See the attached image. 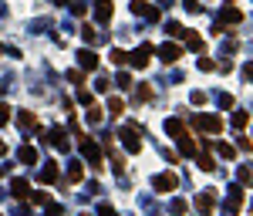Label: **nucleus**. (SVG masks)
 I'll list each match as a JSON object with an SVG mask.
<instances>
[{"label": "nucleus", "mask_w": 253, "mask_h": 216, "mask_svg": "<svg viewBox=\"0 0 253 216\" xmlns=\"http://www.w3.org/2000/svg\"><path fill=\"white\" fill-rule=\"evenodd\" d=\"M166 132H169L172 139H183V135H186V125H183L179 118H169V122H166Z\"/></svg>", "instance_id": "obj_14"}, {"label": "nucleus", "mask_w": 253, "mask_h": 216, "mask_svg": "<svg viewBox=\"0 0 253 216\" xmlns=\"http://www.w3.org/2000/svg\"><path fill=\"white\" fill-rule=\"evenodd\" d=\"M240 206H243V189H240V186H233V189H230V196H226V213H236Z\"/></svg>", "instance_id": "obj_12"}, {"label": "nucleus", "mask_w": 253, "mask_h": 216, "mask_svg": "<svg viewBox=\"0 0 253 216\" xmlns=\"http://www.w3.org/2000/svg\"><path fill=\"white\" fill-rule=\"evenodd\" d=\"M108 112H112V115H115V118H118V115H122V112H125V101H122V98H115V95H112V98H108Z\"/></svg>", "instance_id": "obj_26"}, {"label": "nucleus", "mask_w": 253, "mask_h": 216, "mask_svg": "<svg viewBox=\"0 0 253 216\" xmlns=\"http://www.w3.org/2000/svg\"><path fill=\"white\" fill-rule=\"evenodd\" d=\"M41 183H48V186L58 183V162H48V166L41 169Z\"/></svg>", "instance_id": "obj_16"}, {"label": "nucleus", "mask_w": 253, "mask_h": 216, "mask_svg": "<svg viewBox=\"0 0 253 216\" xmlns=\"http://www.w3.org/2000/svg\"><path fill=\"white\" fill-rule=\"evenodd\" d=\"M166 31H169L172 37H186V34H189V31H186V24H179V20H169V27H166Z\"/></svg>", "instance_id": "obj_25"}, {"label": "nucleus", "mask_w": 253, "mask_h": 216, "mask_svg": "<svg viewBox=\"0 0 253 216\" xmlns=\"http://www.w3.org/2000/svg\"><path fill=\"white\" fill-rule=\"evenodd\" d=\"M149 98H152V88L149 84H138L135 88V101H149Z\"/></svg>", "instance_id": "obj_30"}, {"label": "nucleus", "mask_w": 253, "mask_h": 216, "mask_svg": "<svg viewBox=\"0 0 253 216\" xmlns=\"http://www.w3.org/2000/svg\"><path fill=\"white\" fill-rule=\"evenodd\" d=\"M213 68H216L213 58H199V71H213Z\"/></svg>", "instance_id": "obj_37"}, {"label": "nucleus", "mask_w": 253, "mask_h": 216, "mask_svg": "<svg viewBox=\"0 0 253 216\" xmlns=\"http://www.w3.org/2000/svg\"><path fill=\"white\" fill-rule=\"evenodd\" d=\"M3 152H7V145H3V139H0V155H3Z\"/></svg>", "instance_id": "obj_45"}, {"label": "nucleus", "mask_w": 253, "mask_h": 216, "mask_svg": "<svg viewBox=\"0 0 253 216\" xmlns=\"http://www.w3.org/2000/svg\"><path fill=\"white\" fill-rule=\"evenodd\" d=\"M118 135H122V145H125V152H132V155H135V152H142V139H138V122H128V125L122 129V132H118Z\"/></svg>", "instance_id": "obj_1"}, {"label": "nucleus", "mask_w": 253, "mask_h": 216, "mask_svg": "<svg viewBox=\"0 0 253 216\" xmlns=\"http://www.w3.org/2000/svg\"><path fill=\"white\" fill-rule=\"evenodd\" d=\"M179 152H183L186 159H192V155H196V142H192L189 135H183V139H179Z\"/></svg>", "instance_id": "obj_22"}, {"label": "nucleus", "mask_w": 253, "mask_h": 216, "mask_svg": "<svg viewBox=\"0 0 253 216\" xmlns=\"http://www.w3.org/2000/svg\"><path fill=\"white\" fill-rule=\"evenodd\" d=\"M199 169H202V172H213V169H216V162H213V155H209V152H206V155H199Z\"/></svg>", "instance_id": "obj_32"}, {"label": "nucleus", "mask_w": 253, "mask_h": 216, "mask_svg": "<svg viewBox=\"0 0 253 216\" xmlns=\"http://www.w3.org/2000/svg\"><path fill=\"white\" fill-rule=\"evenodd\" d=\"M78 65H81L84 71H95V68H98V54H95L91 48H81V51H78Z\"/></svg>", "instance_id": "obj_10"}, {"label": "nucleus", "mask_w": 253, "mask_h": 216, "mask_svg": "<svg viewBox=\"0 0 253 216\" xmlns=\"http://www.w3.org/2000/svg\"><path fill=\"white\" fill-rule=\"evenodd\" d=\"M108 58H112V65H118V68L128 65V51H122V48H112V54H108Z\"/></svg>", "instance_id": "obj_23"}, {"label": "nucleus", "mask_w": 253, "mask_h": 216, "mask_svg": "<svg viewBox=\"0 0 253 216\" xmlns=\"http://www.w3.org/2000/svg\"><path fill=\"white\" fill-rule=\"evenodd\" d=\"M98 216H118V213H115V206H108V203H101V206H98Z\"/></svg>", "instance_id": "obj_38"}, {"label": "nucleus", "mask_w": 253, "mask_h": 216, "mask_svg": "<svg viewBox=\"0 0 253 216\" xmlns=\"http://www.w3.org/2000/svg\"><path fill=\"white\" fill-rule=\"evenodd\" d=\"M108 84H112L108 78H98V81H95V88H98V91H108Z\"/></svg>", "instance_id": "obj_43"}, {"label": "nucleus", "mask_w": 253, "mask_h": 216, "mask_svg": "<svg viewBox=\"0 0 253 216\" xmlns=\"http://www.w3.org/2000/svg\"><path fill=\"white\" fill-rule=\"evenodd\" d=\"M17 159H20V162H27V166H34V162H37V149H34V145H20Z\"/></svg>", "instance_id": "obj_15"}, {"label": "nucleus", "mask_w": 253, "mask_h": 216, "mask_svg": "<svg viewBox=\"0 0 253 216\" xmlns=\"http://www.w3.org/2000/svg\"><path fill=\"white\" fill-rule=\"evenodd\" d=\"M240 20H243V10H236V7H226V10L219 14V20H216V24H219V27H226V31H233L230 24H240Z\"/></svg>", "instance_id": "obj_7"}, {"label": "nucleus", "mask_w": 253, "mask_h": 216, "mask_svg": "<svg viewBox=\"0 0 253 216\" xmlns=\"http://www.w3.org/2000/svg\"><path fill=\"white\" fill-rule=\"evenodd\" d=\"M108 152H112V159H108V162H112V169H115V176H122V172H125V155H118V152H115L112 145H108Z\"/></svg>", "instance_id": "obj_18"}, {"label": "nucleus", "mask_w": 253, "mask_h": 216, "mask_svg": "<svg viewBox=\"0 0 253 216\" xmlns=\"http://www.w3.org/2000/svg\"><path fill=\"white\" fill-rule=\"evenodd\" d=\"M152 61V44H142V48H135L132 54H128V65L132 68H145Z\"/></svg>", "instance_id": "obj_5"}, {"label": "nucleus", "mask_w": 253, "mask_h": 216, "mask_svg": "<svg viewBox=\"0 0 253 216\" xmlns=\"http://www.w3.org/2000/svg\"><path fill=\"white\" fill-rule=\"evenodd\" d=\"M14 118V112H10V105H0V125H7Z\"/></svg>", "instance_id": "obj_34"}, {"label": "nucleus", "mask_w": 253, "mask_h": 216, "mask_svg": "<svg viewBox=\"0 0 253 216\" xmlns=\"http://www.w3.org/2000/svg\"><path fill=\"white\" fill-rule=\"evenodd\" d=\"M213 206H216V196H213V193H202V196H196V213L209 216V213H213Z\"/></svg>", "instance_id": "obj_11"}, {"label": "nucleus", "mask_w": 253, "mask_h": 216, "mask_svg": "<svg viewBox=\"0 0 253 216\" xmlns=\"http://www.w3.org/2000/svg\"><path fill=\"white\" fill-rule=\"evenodd\" d=\"M112 14H115V7H112V0H95V20H101V24H108V20H112Z\"/></svg>", "instance_id": "obj_9"}, {"label": "nucleus", "mask_w": 253, "mask_h": 216, "mask_svg": "<svg viewBox=\"0 0 253 216\" xmlns=\"http://www.w3.org/2000/svg\"><path fill=\"white\" fill-rule=\"evenodd\" d=\"M115 81H118V88H132V74H128V71H122Z\"/></svg>", "instance_id": "obj_36"}, {"label": "nucleus", "mask_w": 253, "mask_h": 216, "mask_svg": "<svg viewBox=\"0 0 253 216\" xmlns=\"http://www.w3.org/2000/svg\"><path fill=\"white\" fill-rule=\"evenodd\" d=\"M84 118H88V125H98V122H101L105 115H101V108H98V105L91 101V105H88V112H84Z\"/></svg>", "instance_id": "obj_19"}, {"label": "nucleus", "mask_w": 253, "mask_h": 216, "mask_svg": "<svg viewBox=\"0 0 253 216\" xmlns=\"http://www.w3.org/2000/svg\"><path fill=\"white\" fill-rule=\"evenodd\" d=\"M132 10H135V14H142V17H149V20H159V10H155V7H149L145 0H132Z\"/></svg>", "instance_id": "obj_13"}, {"label": "nucleus", "mask_w": 253, "mask_h": 216, "mask_svg": "<svg viewBox=\"0 0 253 216\" xmlns=\"http://www.w3.org/2000/svg\"><path fill=\"white\" fill-rule=\"evenodd\" d=\"M78 101H81V105H84V108H88V105H91V101H95V95H91V91H84V88H81V91H78Z\"/></svg>", "instance_id": "obj_33"}, {"label": "nucleus", "mask_w": 253, "mask_h": 216, "mask_svg": "<svg viewBox=\"0 0 253 216\" xmlns=\"http://www.w3.org/2000/svg\"><path fill=\"white\" fill-rule=\"evenodd\" d=\"M192 129L216 135V132H223V118H216V115H196V118H192Z\"/></svg>", "instance_id": "obj_2"}, {"label": "nucleus", "mask_w": 253, "mask_h": 216, "mask_svg": "<svg viewBox=\"0 0 253 216\" xmlns=\"http://www.w3.org/2000/svg\"><path fill=\"white\" fill-rule=\"evenodd\" d=\"M240 71H243V78H247V81H250V84H253V61H247V65H243Z\"/></svg>", "instance_id": "obj_39"}, {"label": "nucleus", "mask_w": 253, "mask_h": 216, "mask_svg": "<svg viewBox=\"0 0 253 216\" xmlns=\"http://www.w3.org/2000/svg\"><path fill=\"white\" fill-rule=\"evenodd\" d=\"M81 37H84V41H88V44H95V41H101V34H98V31H91V27H88V24H84V27H81Z\"/></svg>", "instance_id": "obj_29"}, {"label": "nucleus", "mask_w": 253, "mask_h": 216, "mask_svg": "<svg viewBox=\"0 0 253 216\" xmlns=\"http://www.w3.org/2000/svg\"><path fill=\"white\" fill-rule=\"evenodd\" d=\"M54 3H74V0H54Z\"/></svg>", "instance_id": "obj_46"}, {"label": "nucleus", "mask_w": 253, "mask_h": 216, "mask_svg": "<svg viewBox=\"0 0 253 216\" xmlns=\"http://www.w3.org/2000/svg\"><path fill=\"white\" fill-rule=\"evenodd\" d=\"M240 183H253V172H250V169H247V166L240 169Z\"/></svg>", "instance_id": "obj_41"}, {"label": "nucleus", "mask_w": 253, "mask_h": 216, "mask_svg": "<svg viewBox=\"0 0 253 216\" xmlns=\"http://www.w3.org/2000/svg\"><path fill=\"white\" fill-rule=\"evenodd\" d=\"M31 203H34V206H48V203H51V193L37 189V193H31Z\"/></svg>", "instance_id": "obj_27"}, {"label": "nucleus", "mask_w": 253, "mask_h": 216, "mask_svg": "<svg viewBox=\"0 0 253 216\" xmlns=\"http://www.w3.org/2000/svg\"><path fill=\"white\" fill-rule=\"evenodd\" d=\"M81 155L88 159V166H95V169H101V149L91 142V139H81Z\"/></svg>", "instance_id": "obj_4"}, {"label": "nucleus", "mask_w": 253, "mask_h": 216, "mask_svg": "<svg viewBox=\"0 0 253 216\" xmlns=\"http://www.w3.org/2000/svg\"><path fill=\"white\" fill-rule=\"evenodd\" d=\"M48 216H64V210L58 206V203H48Z\"/></svg>", "instance_id": "obj_40"}, {"label": "nucleus", "mask_w": 253, "mask_h": 216, "mask_svg": "<svg viewBox=\"0 0 253 216\" xmlns=\"http://www.w3.org/2000/svg\"><path fill=\"white\" fill-rule=\"evenodd\" d=\"M84 216H88V213H84Z\"/></svg>", "instance_id": "obj_47"}, {"label": "nucleus", "mask_w": 253, "mask_h": 216, "mask_svg": "<svg viewBox=\"0 0 253 216\" xmlns=\"http://www.w3.org/2000/svg\"><path fill=\"white\" fill-rule=\"evenodd\" d=\"M213 149H216V155H223V159H233V155H236V149L226 145V142H213Z\"/></svg>", "instance_id": "obj_24"}, {"label": "nucleus", "mask_w": 253, "mask_h": 216, "mask_svg": "<svg viewBox=\"0 0 253 216\" xmlns=\"http://www.w3.org/2000/svg\"><path fill=\"white\" fill-rule=\"evenodd\" d=\"M152 186H155V193H172V189H179V176L176 172H159V176H152Z\"/></svg>", "instance_id": "obj_3"}, {"label": "nucleus", "mask_w": 253, "mask_h": 216, "mask_svg": "<svg viewBox=\"0 0 253 216\" xmlns=\"http://www.w3.org/2000/svg\"><path fill=\"white\" fill-rule=\"evenodd\" d=\"M17 125H20L24 132H31V129L37 125V118H34V112H20V115H17Z\"/></svg>", "instance_id": "obj_17"}, {"label": "nucleus", "mask_w": 253, "mask_h": 216, "mask_svg": "<svg viewBox=\"0 0 253 216\" xmlns=\"http://www.w3.org/2000/svg\"><path fill=\"white\" fill-rule=\"evenodd\" d=\"M48 142L54 145V149H61V152L71 149V139H67V132H64V129H51V132H48Z\"/></svg>", "instance_id": "obj_8"}, {"label": "nucleus", "mask_w": 253, "mask_h": 216, "mask_svg": "<svg viewBox=\"0 0 253 216\" xmlns=\"http://www.w3.org/2000/svg\"><path fill=\"white\" fill-rule=\"evenodd\" d=\"M183 41H186V44H189V51H196V54H199V51H202V37H199V34H186V37H183Z\"/></svg>", "instance_id": "obj_28"}, {"label": "nucleus", "mask_w": 253, "mask_h": 216, "mask_svg": "<svg viewBox=\"0 0 253 216\" xmlns=\"http://www.w3.org/2000/svg\"><path fill=\"white\" fill-rule=\"evenodd\" d=\"M81 176H84V166L81 162H71L67 166V183H81Z\"/></svg>", "instance_id": "obj_20"}, {"label": "nucleus", "mask_w": 253, "mask_h": 216, "mask_svg": "<svg viewBox=\"0 0 253 216\" xmlns=\"http://www.w3.org/2000/svg\"><path fill=\"white\" fill-rule=\"evenodd\" d=\"M14 196H17V199H27V196H31L27 179H14Z\"/></svg>", "instance_id": "obj_21"}, {"label": "nucleus", "mask_w": 253, "mask_h": 216, "mask_svg": "<svg viewBox=\"0 0 253 216\" xmlns=\"http://www.w3.org/2000/svg\"><path fill=\"white\" fill-rule=\"evenodd\" d=\"M186 210H189V206H186V199H172V213H176V216H183Z\"/></svg>", "instance_id": "obj_35"}, {"label": "nucleus", "mask_w": 253, "mask_h": 216, "mask_svg": "<svg viewBox=\"0 0 253 216\" xmlns=\"http://www.w3.org/2000/svg\"><path fill=\"white\" fill-rule=\"evenodd\" d=\"M247 122H250L247 112H233V129H247Z\"/></svg>", "instance_id": "obj_31"}, {"label": "nucleus", "mask_w": 253, "mask_h": 216, "mask_svg": "<svg viewBox=\"0 0 253 216\" xmlns=\"http://www.w3.org/2000/svg\"><path fill=\"white\" fill-rule=\"evenodd\" d=\"M81 78H84L81 71H67V81H71V84H81Z\"/></svg>", "instance_id": "obj_42"}, {"label": "nucleus", "mask_w": 253, "mask_h": 216, "mask_svg": "<svg viewBox=\"0 0 253 216\" xmlns=\"http://www.w3.org/2000/svg\"><path fill=\"white\" fill-rule=\"evenodd\" d=\"M192 105H206V95L202 91H192Z\"/></svg>", "instance_id": "obj_44"}, {"label": "nucleus", "mask_w": 253, "mask_h": 216, "mask_svg": "<svg viewBox=\"0 0 253 216\" xmlns=\"http://www.w3.org/2000/svg\"><path fill=\"white\" fill-rule=\"evenodd\" d=\"M155 54H159V58H162L166 65H176V61L183 58V48H179V44H172V41H166V44H162V48H159Z\"/></svg>", "instance_id": "obj_6"}]
</instances>
